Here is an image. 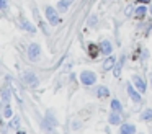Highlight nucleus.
<instances>
[{"label":"nucleus","instance_id":"ddd939ff","mask_svg":"<svg viewBox=\"0 0 152 134\" xmlns=\"http://www.w3.org/2000/svg\"><path fill=\"white\" fill-rule=\"evenodd\" d=\"M119 134H136V126H134V124H131V123H124V124H121Z\"/></svg>","mask_w":152,"mask_h":134},{"label":"nucleus","instance_id":"423d86ee","mask_svg":"<svg viewBox=\"0 0 152 134\" xmlns=\"http://www.w3.org/2000/svg\"><path fill=\"white\" fill-rule=\"evenodd\" d=\"M98 46H100V52H102V54L111 56V52H113V42L110 41V39H103Z\"/></svg>","mask_w":152,"mask_h":134},{"label":"nucleus","instance_id":"f3484780","mask_svg":"<svg viewBox=\"0 0 152 134\" xmlns=\"http://www.w3.org/2000/svg\"><path fill=\"white\" fill-rule=\"evenodd\" d=\"M21 28H25L26 31H30V33H36V26H33L28 20H25V18H21Z\"/></svg>","mask_w":152,"mask_h":134},{"label":"nucleus","instance_id":"b1692460","mask_svg":"<svg viewBox=\"0 0 152 134\" xmlns=\"http://www.w3.org/2000/svg\"><path fill=\"white\" fill-rule=\"evenodd\" d=\"M141 5H147V3H151V0H137Z\"/></svg>","mask_w":152,"mask_h":134},{"label":"nucleus","instance_id":"0eeeda50","mask_svg":"<svg viewBox=\"0 0 152 134\" xmlns=\"http://www.w3.org/2000/svg\"><path fill=\"white\" fill-rule=\"evenodd\" d=\"M23 82L26 85H30V87H36L38 85V77L34 72H25L23 74Z\"/></svg>","mask_w":152,"mask_h":134},{"label":"nucleus","instance_id":"a211bd4d","mask_svg":"<svg viewBox=\"0 0 152 134\" xmlns=\"http://www.w3.org/2000/svg\"><path fill=\"white\" fill-rule=\"evenodd\" d=\"M2 100H4L5 105H10V100H12V93L8 88H2Z\"/></svg>","mask_w":152,"mask_h":134},{"label":"nucleus","instance_id":"f257e3e1","mask_svg":"<svg viewBox=\"0 0 152 134\" xmlns=\"http://www.w3.org/2000/svg\"><path fill=\"white\" fill-rule=\"evenodd\" d=\"M44 15H46V20L49 21V25L56 26V25H59V23H61L59 12H57V8H54V7L48 5L46 8H44Z\"/></svg>","mask_w":152,"mask_h":134},{"label":"nucleus","instance_id":"2eb2a0df","mask_svg":"<svg viewBox=\"0 0 152 134\" xmlns=\"http://www.w3.org/2000/svg\"><path fill=\"white\" fill-rule=\"evenodd\" d=\"M116 64V59L113 56H106V59L103 61V70H111Z\"/></svg>","mask_w":152,"mask_h":134},{"label":"nucleus","instance_id":"9d476101","mask_svg":"<svg viewBox=\"0 0 152 134\" xmlns=\"http://www.w3.org/2000/svg\"><path fill=\"white\" fill-rule=\"evenodd\" d=\"M108 123L111 126H119L121 124V113H116V111H111L108 116Z\"/></svg>","mask_w":152,"mask_h":134},{"label":"nucleus","instance_id":"7ed1b4c3","mask_svg":"<svg viewBox=\"0 0 152 134\" xmlns=\"http://www.w3.org/2000/svg\"><path fill=\"white\" fill-rule=\"evenodd\" d=\"M126 92H128L129 98H131V100L134 101V103H137V105H139V103L142 101V93H141V92H139L137 88L134 87V85L131 83V82H129V83L126 85Z\"/></svg>","mask_w":152,"mask_h":134},{"label":"nucleus","instance_id":"f8f14e48","mask_svg":"<svg viewBox=\"0 0 152 134\" xmlns=\"http://www.w3.org/2000/svg\"><path fill=\"white\" fill-rule=\"evenodd\" d=\"M100 54H102V52H100V46L95 44V42H90V44H88V56H90V57L96 59Z\"/></svg>","mask_w":152,"mask_h":134},{"label":"nucleus","instance_id":"6ab92c4d","mask_svg":"<svg viewBox=\"0 0 152 134\" xmlns=\"http://www.w3.org/2000/svg\"><path fill=\"white\" fill-rule=\"evenodd\" d=\"M141 119H142V121H152V108H147V110L142 111Z\"/></svg>","mask_w":152,"mask_h":134},{"label":"nucleus","instance_id":"f03ea898","mask_svg":"<svg viewBox=\"0 0 152 134\" xmlns=\"http://www.w3.org/2000/svg\"><path fill=\"white\" fill-rule=\"evenodd\" d=\"M80 82L85 87H92L96 83V74L93 70H82L80 72Z\"/></svg>","mask_w":152,"mask_h":134},{"label":"nucleus","instance_id":"dca6fc26","mask_svg":"<svg viewBox=\"0 0 152 134\" xmlns=\"http://www.w3.org/2000/svg\"><path fill=\"white\" fill-rule=\"evenodd\" d=\"M110 108H111V111H116V113H123V105L119 100H116V98H113L111 103H110Z\"/></svg>","mask_w":152,"mask_h":134},{"label":"nucleus","instance_id":"4468645a","mask_svg":"<svg viewBox=\"0 0 152 134\" xmlns=\"http://www.w3.org/2000/svg\"><path fill=\"white\" fill-rule=\"evenodd\" d=\"M95 95L98 98H106V97H110V90L105 85H98V87H95Z\"/></svg>","mask_w":152,"mask_h":134},{"label":"nucleus","instance_id":"1a4fd4ad","mask_svg":"<svg viewBox=\"0 0 152 134\" xmlns=\"http://www.w3.org/2000/svg\"><path fill=\"white\" fill-rule=\"evenodd\" d=\"M147 5H137L134 8V18H137V20H142L145 15H147Z\"/></svg>","mask_w":152,"mask_h":134},{"label":"nucleus","instance_id":"6e6552de","mask_svg":"<svg viewBox=\"0 0 152 134\" xmlns=\"http://www.w3.org/2000/svg\"><path fill=\"white\" fill-rule=\"evenodd\" d=\"M72 3H74V0H59L57 5H56V8H57L59 13H66V12H69V8H70Z\"/></svg>","mask_w":152,"mask_h":134},{"label":"nucleus","instance_id":"39448f33","mask_svg":"<svg viewBox=\"0 0 152 134\" xmlns=\"http://www.w3.org/2000/svg\"><path fill=\"white\" fill-rule=\"evenodd\" d=\"M131 83L134 85L136 88H137L141 93H145V88H147V85H145V82H144V78L141 77V75H132V78H131Z\"/></svg>","mask_w":152,"mask_h":134},{"label":"nucleus","instance_id":"4be33fe9","mask_svg":"<svg viewBox=\"0 0 152 134\" xmlns=\"http://www.w3.org/2000/svg\"><path fill=\"white\" fill-rule=\"evenodd\" d=\"M96 21H98L96 15H92V16L88 18V26H95V25H96Z\"/></svg>","mask_w":152,"mask_h":134},{"label":"nucleus","instance_id":"9b49d317","mask_svg":"<svg viewBox=\"0 0 152 134\" xmlns=\"http://www.w3.org/2000/svg\"><path fill=\"white\" fill-rule=\"evenodd\" d=\"M124 61H126V56H121V59L115 64V67H113L115 77H121V70H123V65H124Z\"/></svg>","mask_w":152,"mask_h":134},{"label":"nucleus","instance_id":"aec40b11","mask_svg":"<svg viewBox=\"0 0 152 134\" xmlns=\"http://www.w3.org/2000/svg\"><path fill=\"white\" fill-rule=\"evenodd\" d=\"M12 114H13L12 106H10V105H5V108H4V116H5V118H12Z\"/></svg>","mask_w":152,"mask_h":134},{"label":"nucleus","instance_id":"20e7f679","mask_svg":"<svg viewBox=\"0 0 152 134\" xmlns=\"http://www.w3.org/2000/svg\"><path fill=\"white\" fill-rule=\"evenodd\" d=\"M39 56H41V46L38 42L30 44V48H28V57H30V61L36 62L39 59Z\"/></svg>","mask_w":152,"mask_h":134},{"label":"nucleus","instance_id":"412c9836","mask_svg":"<svg viewBox=\"0 0 152 134\" xmlns=\"http://www.w3.org/2000/svg\"><path fill=\"white\" fill-rule=\"evenodd\" d=\"M18 124H20V118L15 116L13 119H12V123H10V127H13V129H18Z\"/></svg>","mask_w":152,"mask_h":134},{"label":"nucleus","instance_id":"a878e982","mask_svg":"<svg viewBox=\"0 0 152 134\" xmlns=\"http://www.w3.org/2000/svg\"><path fill=\"white\" fill-rule=\"evenodd\" d=\"M149 13H151V15H152V5H151V8H149Z\"/></svg>","mask_w":152,"mask_h":134},{"label":"nucleus","instance_id":"393cba45","mask_svg":"<svg viewBox=\"0 0 152 134\" xmlns=\"http://www.w3.org/2000/svg\"><path fill=\"white\" fill-rule=\"evenodd\" d=\"M17 134H26V133H25V131H18Z\"/></svg>","mask_w":152,"mask_h":134},{"label":"nucleus","instance_id":"5701e85b","mask_svg":"<svg viewBox=\"0 0 152 134\" xmlns=\"http://www.w3.org/2000/svg\"><path fill=\"white\" fill-rule=\"evenodd\" d=\"M8 7V0H0V10H5Z\"/></svg>","mask_w":152,"mask_h":134}]
</instances>
